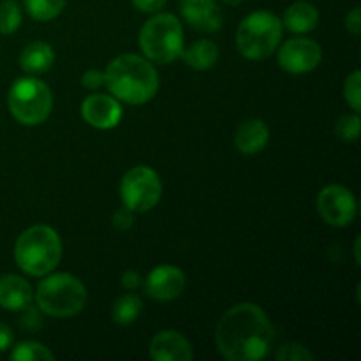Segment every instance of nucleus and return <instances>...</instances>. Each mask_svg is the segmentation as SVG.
<instances>
[{"instance_id":"f257e3e1","label":"nucleus","mask_w":361,"mask_h":361,"mask_svg":"<svg viewBox=\"0 0 361 361\" xmlns=\"http://www.w3.org/2000/svg\"><path fill=\"white\" fill-rule=\"evenodd\" d=\"M275 331L267 312L254 303H240L219 321L215 344L229 361H257L270 355Z\"/></svg>"},{"instance_id":"f03ea898","label":"nucleus","mask_w":361,"mask_h":361,"mask_svg":"<svg viewBox=\"0 0 361 361\" xmlns=\"http://www.w3.org/2000/svg\"><path fill=\"white\" fill-rule=\"evenodd\" d=\"M104 85L127 104H145L157 94L159 74L143 56L120 55L106 69Z\"/></svg>"},{"instance_id":"7ed1b4c3","label":"nucleus","mask_w":361,"mask_h":361,"mask_svg":"<svg viewBox=\"0 0 361 361\" xmlns=\"http://www.w3.org/2000/svg\"><path fill=\"white\" fill-rule=\"evenodd\" d=\"M62 257V242L55 229L49 226H34L18 238L14 259L20 270L32 277L51 274Z\"/></svg>"},{"instance_id":"20e7f679","label":"nucleus","mask_w":361,"mask_h":361,"mask_svg":"<svg viewBox=\"0 0 361 361\" xmlns=\"http://www.w3.org/2000/svg\"><path fill=\"white\" fill-rule=\"evenodd\" d=\"M282 21L270 11H256L245 16L236 32L238 51L249 60H263L274 55L282 39Z\"/></svg>"},{"instance_id":"39448f33","label":"nucleus","mask_w":361,"mask_h":361,"mask_svg":"<svg viewBox=\"0 0 361 361\" xmlns=\"http://www.w3.org/2000/svg\"><path fill=\"white\" fill-rule=\"evenodd\" d=\"M140 46L150 62L169 63L183 51V28L175 14L150 18L140 32Z\"/></svg>"},{"instance_id":"423d86ee","label":"nucleus","mask_w":361,"mask_h":361,"mask_svg":"<svg viewBox=\"0 0 361 361\" xmlns=\"http://www.w3.org/2000/svg\"><path fill=\"white\" fill-rule=\"evenodd\" d=\"M37 305L51 317H73L87 303V289L80 279L71 274H55L41 281L37 288Z\"/></svg>"},{"instance_id":"0eeeda50","label":"nucleus","mask_w":361,"mask_h":361,"mask_svg":"<svg viewBox=\"0 0 361 361\" xmlns=\"http://www.w3.org/2000/svg\"><path fill=\"white\" fill-rule=\"evenodd\" d=\"M7 104L14 118L23 126H39L49 116L53 95L48 85L37 78H20L7 94Z\"/></svg>"},{"instance_id":"6e6552de","label":"nucleus","mask_w":361,"mask_h":361,"mask_svg":"<svg viewBox=\"0 0 361 361\" xmlns=\"http://www.w3.org/2000/svg\"><path fill=\"white\" fill-rule=\"evenodd\" d=\"M162 196V183L157 173L147 166H136L129 169L120 183V197L123 207L130 212L152 210L157 207Z\"/></svg>"},{"instance_id":"1a4fd4ad","label":"nucleus","mask_w":361,"mask_h":361,"mask_svg":"<svg viewBox=\"0 0 361 361\" xmlns=\"http://www.w3.org/2000/svg\"><path fill=\"white\" fill-rule=\"evenodd\" d=\"M319 215L326 224L344 228L356 217V200L351 190L344 185H328L319 192L316 200Z\"/></svg>"},{"instance_id":"9d476101","label":"nucleus","mask_w":361,"mask_h":361,"mask_svg":"<svg viewBox=\"0 0 361 361\" xmlns=\"http://www.w3.org/2000/svg\"><path fill=\"white\" fill-rule=\"evenodd\" d=\"M323 59V49L312 39H289L279 51V63L286 73L303 74L316 69Z\"/></svg>"},{"instance_id":"9b49d317","label":"nucleus","mask_w":361,"mask_h":361,"mask_svg":"<svg viewBox=\"0 0 361 361\" xmlns=\"http://www.w3.org/2000/svg\"><path fill=\"white\" fill-rule=\"evenodd\" d=\"M183 289H185V275L180 268L171 264L154 268L145 282L147 295L157 302H171L182 295Z\"/></svg>"},{"instance_id":"f8f14e48","label":"nucleus","mask_w":361,"mask_h":361,"mask_svg":"<svg viewBox=\"0 0 361 361\" xmlns=\"http://www.w3.org/2000/svg\"><path fill=\"white\" fill-rule=\"evenodd\" d=\"M81 115L88 126L95 129H113L122 118V106L109 95H88L81 104Z\"/></svg>"},{"instance_id":"ddd939ff","label":"nucleus","mask_w":361,"mask_h":361,"mask_svg":"<svg viewBox=\"0 0 361 361\" xmlns=\"http://www.w3.org/2000/svg\"><path fill=\"white\" fill-rule=\"evenodd\" d=\"M183 20L197 32L214 34L222 27V11L215 0H180Z\"/></svg>"},{"instance_id":"4468645a","label":"nucleus","mask_w":361,"mask_h":361,"mask_svg":"<svg viewBox=\"0 0 361 361\" xmlns=\"http://www.w3.org/2000/svg\"><path fill=\"white\" fill-rule=\"evenodd\" d=\"M150 356L155 361H190L194 351L182 334L173 330L159 331L150 342Z\"/></svg>"},{"instance_id":"2eb2a0df","label":"nucleus","mask_w":361,"mask_h":361,"mask_svg":"<svg viewBox=\"0 0 361 361\" xmlns=\"http://www.w3.org/2000/svg\"><path fill=\"white\" fill-rule=\"evenodd\" d=\"M32 291L30 284L18 275H2L0 277V307L6 310H23L30 305Z\"/></svg>"},{"instance_id":"dca6fc26","label":"nucleus","mask_w":361,"mask_h":361,"mask_svg":"<svg viewBox=\"0 0 361 361\" xmlns=\"http://www.w3.org/2000/svg\"><path fill=\"white\" fill-rule=\"evenodd\" d=\"M270 140V130L263 120H247L236 129L235 133V145L242 154L254 155L259 154L267 147Z\"/></svg>"},{"instance_id":"f3484780","label":"nucleus","mask_w":361,"mask_h":361,"mask_svg":"<svg viewBox=\"0 0 361 361\" xmlns=\"http://www.w3.org/2000/svg\"><path fill=\"white\" fill-rule=\"evenodd\" d=\"M319 23V11L310 2H295L286 9L282 18V27L293 34L312 32Z\"/></svg>"},{"instance_id":"a211bd4d","label":"nucleus","mask_w":361,"mask_h":361,"mask_svg":"<svg viewBox=\"0 0 361 361\" xmlns=\"http://www.w3.org/2000/svg\"><path fill=\"white\" fill-rule=\"evenodd\" d=\"M55 62V51L42 41L30 42L25 46L20 55V67L28 74H42L49 71Z\"/></svg>"},{"instance_id":"6ab92c4d","label":"nucleus","mask_w":361,"mask_h":361,"mask_svg":"<svg viewBox=\"0 0 361 361\" xmlns=\"http://www.w3.org/2000/svg\"><path fill=\"white\" fill-rule=\"evenodd\" d=\"M183 62L196 71H207L217 63L219 60V48L210 39H200L192 42L187 49H183L182 55Z\"/></svg>"},{"instance_id":"aec40b11","label":"nucleus","mask_w":361,"mask_h":361,"mask_svg":"<svg viewBox=\"0 0 361 361\" xmlns=\"http://www.w3.org/2000/svg\"><path fill=\"white\" fill-rule=\"evenodd\" d=\"M141 309H143V302L140 296L127 293V295L120 296L113 305V321L120 326L133 324L140 317Z\"/></svg>"},{"instance_id":"412c9836","label":"nucleus","mask_w":361,"mask_h":361,"mask_svg":"<svg viewBox=\"0 0 361 361\" xmlns=\"http://www.w3.org/2000/svg\"><path fill=\"white\" fill-rule=\"evenodd\" d=\"M23 6L34 20L49 21L62 13L66 0H23Z\"/></svg>"},{"instance_id":"4be33fe9","label":"nucleus","mask_w":361,"mask_h":361,"mask_svg":"<svg viewBox=\"0 0 361 361\" xmlns=\"http://www.w3.org/2000/svg\"><path fill=\"white\" fill-rule=\"evenodd\" d=\"M11 360L14 361H53L55 355L46 345L39 342H20L11 353Z\"/></svg>"},{"instance_id":"5701e85b","label":"nucleus","mask_w":361,"mask_h":361,"mask_svg":"<svg viewBox=\"0 0 361 361\" xmlns=\"http://www.w3.org/2000/svg\"><path fill=\"white\" fill-rule=\"evenodd\" d=\"M21 25V7L16 0L0 2V34L9 35Z\"/></svg>"},{"instance_id":"b1692460","label":"nucleus","mask_w":361,"mask_h":361,"mask_svg":"<svg viewBox=\"0 0 361 361\" xmlns=\"http://www.w3.org/2000/svg\"><path fill=\"white\" fill-rule=\"evenodd\" d=\"M360 127H361V120L358 116V113L355 115H342L338 118L337 126H335V134L341 137L342 141H356L360 137Z\"/></svg>"},{"instance_id":"393cba45","label":"nucleus","mask_w":361,"mask_h":361,"mask_svg":"<svg viewBox=\"0 0 361 361\" xmlns=\"http://www.w3.org/2000/svg\"><path fill=\"white\" fill-rule=\"evenodd\" d=\"M275 358L279 361H312L314 355L298 342H286L275 353Z\"/></svg>"},{"instance_id":"a878e982","label":"nucleus","mask_w":361,"mask_h":361,"mask_svg":"<svg viewBox=\"0 0 361 361\" xmlns=\"http://www.w3.org/2000/svg\"><path fill=\"white\" fill-rule=\"evenodd\" d=\"M360 92H361V73L360 71H355L353 74H349L348 80H345L344 83V99L356 113L361 111Z\"/></svg>"},{"instance_id":"bb28decb","label":"nucleus","mask_w":361,"mask_h":361,"mask_svg":"<svg viewBox=\"0 0 361 361\" xmlns=\"http://www.w3.org/2000/svg\"><path fill=\"white\" fill-rule=\"evenodd\" d=\"M133 214L134 212H130L129 208H120V210L113 215V226H115V229H118V231H127V229L133 226Z\"/></svg>"},{"instance_id":"cd10ccee","label":"nucleus","mask_w":361,"mask_h":361,"mask_svg":"<svg viewBox=\"0 0 361 361\" xmlns=\"http://www.w3.org/2000/svg\"><path fill=\"white\" fill-rule=\"evenodd\" d=\"M81 83H83V87L88 88V90H95V88H99L101 85H104V73H99V71L95 69L87 71V73L83 74V78H81Z\"/></svg>"},{"instance_id":"c85d7f7f","label":"nucleus","mask_w":361,"mask_h":361,"mask_svg":"<svg viewBox=\"0 0 361 361\" xmlns=\"http://www.w3.org/2000/svg\"><path fill=\"white\" fill-rule=\"evenodd\" d=\"M168 0H133V6L141 13H157L166 6Z\"/></svg>"},{"instance_id":"c756f323","label":"nucleus","mask_w":361,"mask_h":361,"mask_svg":"<svg viewBox=\"0 0 361 361\" xmlns=\"http://www.w3.org/2000/svg\"><path fill=\"white\" fill-rule=\"evenodd\" d=\"M345 28L351 32L353 35H360L361 32V9L360 7H355L351 13L345 16Z\"/></svg>"},{"instance_id":"7c9ffc66","label":"nucleus","mask_w":361,"mask_h":361,"mask_svg":"<svg viewBox=\"0 0 361 361\" xmlns=\"http://www.w3.org/2000/svg\"><path fill=\"white\" fill-rule=\"evenodd\" d=\"M13 345V331L7 324L0 323V353L7 351Z\"/></svg>"},{"instance_id":"2f4dec72","label":"nucleus","mask_w":361,"mask_h":361,"mask_svg":"<svg viewBox=\"0 0 361 361\" xmlns=\"http://www.w3.org/2000/svg\"><path fill=\"white\" fill-rule=\"evenodd\" d=\"M141 284V277H140V274H137V271H134V270H127L126 274L122 275V286L126 289H136L137 286Z\"/></svg>"},{"instance_id":"473e14b6","label":"nucleus","mask_w":361,"mask_h":361,"mask_svg":"<svg viewBox=\"0 0 361 361\" xmlns=\"http://www.w3.org/2000/svg\"><path fill=\"white\" fill-rule=\"evenodd\" d=\"M355 254H356V261H358V264H360V238H356V243H355Z\"/></svg>"},{"instance_id":"72a5a7b5","label":"nucleus","mask_w":361,"mask_h":361,"mask_svg":"<svg viewBox=\"0 0 361 361\" xmlns=\"http://www.w3.org/2000/svg\"><path fill=\"white\" fill-rule=\"evenodd\" d=\"M224 4H228V6H240V4L243 2V0H222Z\"/></svg>"}]
</instances>
